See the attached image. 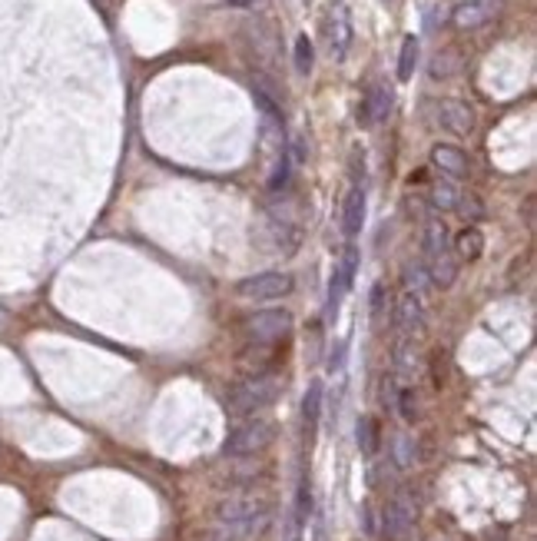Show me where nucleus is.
<instances>
[{"label":"nucleus","mask_w":537,"mask_h":541,"mask_svg":"<svg viewBox=\"0 0 537 541\" xmlns=\"http://www.w3.org/2000/svg\"><path fill=\"white\" fill-rule=\"evenodd\" d=\"M272 521V508L262 498L235 495L219 502L209 541H256Z\"/></svg>","instance_id":"obj_1"},{"label":"nucleus","mask_w":537,"mask_h":541,"mask_svg":"<svg viewBox=\"0 0 537 541\" xmlns=\"http://www.w3.org/2000/svg\"><path fill=\"white\" fill-rule=\"evenodd\" d=\"M282 392V382L276 375H246L229 389L226 395V406L235 416H259L262 408H268Z\"/></svg>","instance_id":"obj_2"},{"label":"nucleus","mask_w":537,"mask_h":541,"mask_svg":"<svg viewBox=\"0 0 537 541\" xmlns=\"http://www.w3.org/2000/svg\"><path fill=\"white\" fill-rule=\"evenodd\" d=\"M272 435H276V429H272V422H268V418L249 416L246 422H239V425L229 432V439H226V455H233V459L259 455V451L268 449Z\"/></svg>","instance_id":"obj_3"},{"label":"nucleus","mask_w":537,"mask_h":541,"mask_svg":"<svg viewBox=\"0 0 537 541\" xmlns=\"http://www.w3.org/2000/svg\"><path fill=\"white\" fill-rule=\"evenodd\" d=\"M352 13H348L345 4H332L322 17V37H325V47H328V54L336 56V60H345L348 47H352Z\"/></svg>","instance_id":"obj_4"},{"label":"nucleus","mask_w":537,"mask_h":541,"mask_svg":"<svg viewBox=\"0 0 537 541\" xmlns=\"http://www.w3.org/2000/svg\"><path fill=\"white\" fill-rule=\"evenodd\" d=\"M235 293L249 299V303H272V299H282V296L292 293V276L286 272H259V276H249L235 286Z\"/></svg>","instance_id":"obj_5"},{"label":"nucleus","mask_w":537,"mask_h":541,"mask_svg":"<svg viewBox=\"0 0 537 541\" xmlns=\"http://www.w3.org/2000/svg\"><path fill=\"white\" fill-rule=\"evenodd\" d=\"M246 332L252 342H279L292 332L289 309H259L246 319Z\"/></svg>","instance_id":"obj_6"},{"label":"nucleus","mask_w":537,"mask_h":541,"mask_svg":"<svg viewBox=\"0 0 537 541\" xmlns=\"http://www.w3.org/2000/svg\"><path fill=\"white\" fill-rule=\"evenodd\" d=\"M414 528V505L412 498L395 495L388 505H385V538L388 541H405Z\"/></svg>","instance_id":"obj_7"},{"label":"nucleus","mask_w":537,"mask_h":541,"mask_svg":"<svg viewBox=\"0 0 537 541\" xmlns=\"http://www.w3.org/2000/svg\"><path fill=\"white\" fill-rule=\"evenodd\" d=\"M392 87H385V83H371L369 93H365V100H362V110H358V124L362 126H379L388 113H392Z\"/></svg>","instance_id":"obj_8"},{"label":"nucleus","mask_w":537,"mask_h":541,"mask_svg":"<svg viewBox=\"0 0 537 541\" xmlns=\"http://www.w3.org/2000/svg\"><path fill=\"white\" fill-rule=\"evenodd\" d=\"M438 124L455 136H468L474 130V110L461 100H441L438 103Z\"/></svg>","instance_id":"obj_9"},{"label":"nucleus","mask_w":537,"mask_h":541,"mask_svg":"<svg viewBox=\"0 0 537 541\" xmlns=\"http://www.w3.org/2000/svg\"><path fill=\"white\" fill-rule=\"evenodd\" d=\"M355 270H358V249L345 246L342 260L336 262V272H332V289H328V305H332V309H336V305L342 303V296L352 289V282H355Z\"/></svg>","instance_id":"obj_10"},{"label":"nucleus","mask_w":537,"mask_h":541,"mask_svg":"<svg viewBox=\"0 0 537 541\" xmlns=\"http://www.w3.org/2000/svg\"><path fill=\"white\" fill-rule=\"evenodd\" d=\"M431 163L445 173L448 180H465V176H468V157H465L458 147L438 143V147L431 150Z\"/></svg>","instance_id":"obj_11"},{"label":"nucleus","mask_w":537,"mask_h":541,"mask_svg":"<svg viewBox=\"0 0 537 541\" xmlns=\"http://www.w3.org/2000/svg\"><path fill=\"white\" fill-rule=\"evenodd\" d=\"M365 226V190L362 186H352L345 196V206H342V229H345L348 239H355Z\"/></svg>","instance_id":"obj_12"},{"label":"nucleus","mask_w":537,"mask_h":541,"mask_svg":"<svg viewBox=\"0 0 537 541\" xmlns=\"http://www.w3.org/2000/svg\"><path fill=\"white\" fill-rule=\"evenodd\" d=\"M425 322V309H422V299L412 293H402L398 305H395V326L402 332H414V329Z\"/></svg>","instance_id":"obj_13"},{"label":"nucleus","mask_w":537,"mask_h":541,"mask_svg":"<svg viewBox=\"0 0 537 541\" xmlns=\"http://www.w3.org/2000/svg\"><path fill=\"white\" fill-rule=\"evenodd\" d=\"M428 279L435 282L438 289H451V286H455V279H458V262H455V256H451V253H445V256L428 260Z\"/></svg>","instance_id":"obj_14"},{"label":"nucleus","mask_w":537,"mask_h":541,"mask_svg":"<svg viewBox=\"0 0 537 541\" xmlns=\"http://www.w3.org/2000/svg\"><path fill=\"white\" fill-rule=\"evenodd\" d=\"M319 416H322V382H309V392H305V399H303V422H305L309 439L315 435Z\"/></svg>","instance_id":"obj_15"},{"label":"nucleus","mask_w":537,"mask_h":541,"mask_svg":"<svg viewBox=\"0 0 537 541\" xmlns=\"http://www.w3.org/2000/svg\"><path fill=\"white\" fill-rule=\"evenodd\" d=\"M488 21V4L484 0H465L455 7V23L461 30H471V27H482Z\"/></svg>","instance_id":"obj_16"},{"label":"nucleus","mask_w":537,"mask_h":541,"mask_svg":"<svg viewBox=\"0 0 537 541\" xmlns=\"http://www.w3.org/2000/svg\"><path fill=\"white\" fill-rule=\"evenodd\" d=\"M455 253H458L461 260H478L484 253V236L482 229H474V226H465L455 239Z\"/></svg>","instance_id":"obj_17"},{"label":"nucleus","mask_w":537,"mask_h":541,"mask_svg":"<svg viewBox=\"0 0 537 541\" xmlns=\"http://www.w3.org/2000/svg\"><path fill=\"white\" fill-rule=\"evenodd\" d=\"M425 253H428V260H435V256H445L448 253V226L441 223V219H428Z\"/></svg>","instance_id":"obj_18"},{"label":"nucleus","mask_w":537,"mask_h":541,"mask_svg":"<svg viewBox=\"0 0 537 541\" xmlns=\"http://www.w3.org/2000/svg\"><path fill=\"white\" fill-rule=\"evenodd\" d=\"M418 54H422L418 37H405L402 54H398V80H412L414 67H418Z\"/></svg>","instance_id":"obj_19"},{"label":"nucleus","mask_w":537,"mask_h":541,"mask_svg":"<svg viewBox=\"0 0 537 541\" xmlns=\"http://www.w3.org/2000/svg\"><path fill=\"white\" fill-rule=\"evenodd\" d=\"M428 270L425 266H418V262H408L405 266V293H412V296H418L422 299V293L428 289Z\"/></svg>","instance_id":"obj_20"},{"label":"nucleus","mask_w":537,"mask_h":541,"mask_svg":"<svg viewBox=\"0 0 537 541\" xmlns=\"http://www.w3.org/2000/svg\"><path fill=\"white\" fill-rule=\"evenodd\" d=\"M431 203H435L438 210H458L461 196H458V190L451 186V180H441L431 186Z\"/></svg>","instance_id":"obj_21"},{"label":"nucleus","mask_w":537,"mask_h":541,"mask_svg":"<svg viewBox=\"0 0 537 541\" xmlns=\"http://www.w3.org/2000/svg\"><path fill=\"white\" fill-rule=\"evenodd\" d=\"M312 60H315L312 40L305 34H299V40H295V70H299V73H309V70H312Z\"/></svg>","instance_id":"obj_22"},{"label":"nucleus","mask_w":537,"mask_h":541,"mask_svg":"<svg viewBox=\"0 0 537 541\" xmlns=\"http://www.w3.org/2000/svg\"><path fill=\"white\" fill-rule=\"evenodd\" d=\"M309 511H312V495H309V485H299V498H295V528H303L309 521Z\"/></svg>","instance_id":"obj_23"},{"label":"nucleus","mask_w":537,"mask_h":541,"mask_svg":"<svg viewBox=\"0 0 537 541\" xmlns=\"http://www.w3.org/2000/svg\"><path fill=\"white\" fill-rule=\"evenodd\" d=\"M375 442H379V435H375V422L371 418H358V445H362V451H375Z\"/></svg>","instance_id":"obj_24"},{"label":"nucleus","mask_w":537,"mask_h":541,"mask_svg":"<svg viewBox=\"0 0 537 541\" xmlns=\"http://www.w3.org/2000/svg\"><path fill=\"white\" fill-rule=\"evenodd\" d=\"M412 459H414V455H412V442H408V439H395V462L405 468V465H412Z\"/></svg>","instance_id":"obj_25"},{"label":"nucleus","mask_w":537,"mask_h":541,"mask_svg":"<svg viewBox=\"0 0 537 541\" xmlns=\"http://www.w3.org/2000/svg\"><path fill=\"white\" fill-rule=\"evenodd\" d=\"M402 416L408 418V422H414V418H418V402H414L412 389H405V392H402Z\"/></svg>","instance_id":"obj_26"},{"label":"nucleus","mask_w":537,"mask_h":541,"mask_svg":"<svg viewBox=\"0 0 537 541\" xmlns=\"http://www.w3.org/2000/svg\"><path fill=\"white\" fill-rule=\"evenodd\" d=\"M229 7H249V4H256V0H226Z\"/></svg>","instance_id":"obj_27"},{"label":"nucleus","mask_w":537,"mask_h":541,"mask_svg":"<svg viewBox=\"0 0 537 541\" xmlns=\"http://www.w3.org/2000/svg\"><path fill=\"white\" fill-rule=\"evenodd\" d=\"M292 541H299V535H295V538H292Z\"/></svg>","instance_id":"obj_28"}]
</instances>
